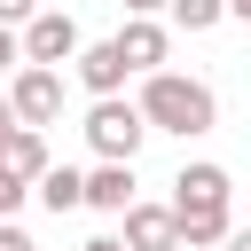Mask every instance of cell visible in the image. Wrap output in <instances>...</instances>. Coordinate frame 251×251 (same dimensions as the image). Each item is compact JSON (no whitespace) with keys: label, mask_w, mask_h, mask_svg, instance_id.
<instances>
[{"label":"cell","mask_w":251,"mask_h":251,"mask_svg":"<svg viewBox=\"0 0 251 251\" xmlns=\"http://www.w3.org/2000/svg\"><path fill=\"white\" fill-rule=\"evenodd\" d=\"M235 180H227V165H212V157H196V165H180L173 173V212H180V251H212V243H227L235 235Z\"/></svg>","instance_id":"6da1fadb"},{"label":"cell","mask_w":251,"mask_h":251,"mask_svg":"<svg viewBox=\"0 0 251 251\" xmlns=\"http://www.w3.org/2000/svg\"><path fill=\"white\" fill-rule=\"evenodd\" d=\"M133 102H141L149 133H180V141H196V133L220 126V94H212L204 78H188V71H149Z\"/></svg>","instance_id":"7a4b0ae2"},{"label":"cell","mask_w":251,"mask_h":251,"mask_svg":"<svg viewBox=\"0 0 251 251\" xmlns=\"http://www.w3.org/2000/svg\"><path fill=\"white\" fill-rule=\"evenodd\" d=\"M141 141H149V118H141V102H126V94H102V102L86 110V149H94L102 165H133V157H141Z\"/></svg>","instance_id":"3957f363"},{"label":"cell","mask_w":251,"mask_h":251,"mask_svg":"<svg viewBox=\"0 0 251 251\" xmlns=\"http://www.w3.org/2000/svg\"><path fill=\"white\" fill-rule=\"evenodd\" d=\"M8 102H16L24 126H55V118H63V71H47V63L8 71Z\"/></svg>","instance_id":"277c9868"},{"label":"cell","mask_w":251,"mask_h":251,"mask_svg":"<svg viewBox=\"0 0 251 251\" xmlns=\"http://www.w3.org/2000/svg\"><path fill=\"white\" fill-rule=\"evenodd\" d=\"M78 24L63 16V8H39L31 24H24V63H47V71H63V63H78Z\"/></svg>","instance_id":"5b68a950"},{"label":"cell","mask_w":251,"mask_h":251,"mask_svg":"<svg viewBox=\"0 0 251 251\" xmlns=\"http://www.w3.org/2000/svg\"><path fill=\"white\" fill-rule=\"evenodd\" d=\"M71 71H78V86H86L94 102H102V94H126V78H133V63H126V47H118V39H86Z\"/></svg>","instance_id":"8992f818"},{"label":"cell","mask_w":251,"mask_h":251,"mask_svg":"<svg viewBox=\"0 0 251 251\" xmlns=\"http://www.w3.org/2000/svg\"><path fill=\"white\" fill-rule=\"evenodd\" d=\"M118 47H126V63H133V78H149V71H165V55H173V31L157 24V16H126L118 31H110Z\"/></svg>","instance_id":"52a82bcc"},{"label":"cell","mask_w":251,"mask_h":251,"mask_svg":"<svg viewBox=\"0 0 251 251\" xmlns=\"http://www.w3.org/2000/svg\"><path fill=\"white\" fill-rule=\"evenodd\" d=\"M126 251H180V212L173 204H133L126 212Z\"/></svg>","instance_id":"ba28073f"},{"label":"cell","mask_w":251,"mask_h":251,"mask_svg":"<svg viewBox=\"0 0 251 251\" xmlns=\"http://www.w3.org/2000/svg\"><path fill=\"white\" fill-rule=\"evenodd\" d=\"M133 204H141V196H133V165H94V173H86V212H118V220H126Z\"/></svg>","instance_id":"9c48e42d"},{"label":"cell","mask_w":251,"mask_h":251,"mask_svg":"<svg viewBox=\"0 0 251 251\" xmlns=\"http://www.w3.org/2000/svg\"><path fill=\"white\" fill-rule=\"evenodd\" d=\"M31 196H39V204H47L55 220H63V212H86V173H78V165H47Z\"/></svg>","instance_id":"30bf717a"},{"label":"cell","mask_w":251,"mask_h":251,"mask_svg":"<svg viewBox=\"0 0 251 251\" xmlns=\"http://www.w3.org/2000/svg\"><path fill=\"white\" fill-rule=\"evenodd\" d=\"M0 165H8V173H24V180L39 188V173L55 165V157H47V133H39V126H16V141L0 149Z\"/></svg>","instance_id":"8fae6325"},{"label":"cell","mask_w":251,"mask_h":251,"mask_svg":"<svg viewBox=\"0 0 251 251\" xmlns=\"http://www.w3.org/2000/svg\"><path fill=\"white\" fill-rule=\"evenodd\" d=\"M165 16H173V24H180V31H212V24H220V16H227V0H173V8H165Z\"/></svg>","instance_id":"7c38bea8"},{"label":"cell","mask_w":251,"mask_h":251,"mask_svg":"<svg viewBox=\"0 0 251 251\" xmlns=\"http://www.w3.org/2000/svg\"><path fill=\"white\" fill-rule=\"evenodd\" d=\"M24 196H31V180H24V173H8V165H0V220H8V212H16V204H24Z\"/></svg>","instance_id":"4fadbf2b"},{"label":"cell","mask_w":251,"mask_h":251,"mask_svg":"<svg viewBox=\"0 0 251 251\" xmlns=\"http://www.w3.org/2000/svg\"><path fill=\"white\" fill-rule=\"evenodd\" d=\"M31 16H39V0H0V24H8V31H24Z\"/></svg>","instance_id":"5bb4252c"},{"label":"cell","mask_w":251,"mask_h":251,"mask_svg":"<svg viewBox=\"0 0 251 251\" xmlns=\"http://www.w3.org/2000/svg\"><path fill=\"white\" fill-rule=\"evenodd\" d=\"M0 71H24V31L0 24Z\"/></svg>","instance_id":"9a60e30c"},{"label":"cell","mask_w":251,"mask_h":251,"mask_svg":"<svg viewBox=\"0 0 251 251\" xmlns=\"http://www.w3.org/2000/svg\"><path fill=\"white\" fill-rule=\"evenodd\" d=\"M16 126H24V118H16V102H8V86H0V149L16 141Z\"/></svg>","instance_id":"2e32d148"},{"label":"cell","mask_w":251,"mask_h":251,"mask_svg":"<svg viewBox=\"0 0 251 251\" xmlns=\"http://www.w3.org/2000/svg\"><path fill=\"white\" fill-rule=\"evenodd\" d=\"M0 251H39V243H31V235H24L16 220H0Z\"/></svg>","instance_id":"e0dca14e"},{"label":"cell","mask_w":251,"mask_h":251,"mask_svg":"<svg viewBox=\"0 0 251 251\" xmlns=\"http://www.w3.org/2000/svg\"><path fill=\"white\" fill-rule=\"evenodd\" d=\"M118 8H126V16H165L173 0H118Z\"/></svg>","instance_id":"ac0fdd59"},{"label":"cell","mask_w":251,"mask_h":251,"mask_svg":"<svg viewBox=\"0 0 251 251\" xmlns=\"http://www.w3.org/2000/svg\"><path fill=\"white\" fill-rule=\"evenodd\" d=\"M78 251H126V235H94V243H78Z\"/></svg>","instance_id":"d6986e66"},{"label":"cell","mask_w":251,"mask_h":251,"mask_svg":"<svg viewBox=\"0 0 251 251\" xmlns=\"http://www.w3.org/2000/svg\"><path fill=\"white\" fill-rule=\"evenodd\" d=\"M220 251H251V227H235V235H227V243H220Z\"/></svg>","instance_id":"ffe728a7"},{"label":"cell","mask_w":251,"mask_h":251,"mask_svg":"<svg viewBox=\"0 0 251 251\" xmlns=\"http://www.w3.org/2000/svg\"><path fill=\"white\" fill-rule=\"evenodd\" d=\"M227 16H235V24H251V0H227Z\"/></svg>","instance_id":"44dd1931"}]
</instances>
